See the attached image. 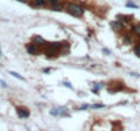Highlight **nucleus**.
I'll list each match as a JSON object with an SVG mask.
<instances>
[{
    "label": "nucleus",
    "mask_w": 140,
    "mask_h": 131,
    "mask_svg": "<svg viewBox=\"0 0 140 131\" xmlns=\"http://www.w3.org/2000/svg\"><path fill=\"white\" fill-rule=\"evenodd\" d=\"M50 8H52L53 11H63L64 5H63V3H60V4H56V5H52Z\"/></svg>",
    "instance_id": "obj_9"
},
{
    "label": "nucleus",
    "mask_w": 140,
    "mask_h": 131,
    "mask_svg": "<svg viewBox=\"0 0 140 131\" xmlns=\"http://www.w3.org/2000/svg\"><path fill=\"white\" fill-rule=\"evenodd\" d=\"M0 85H2L3 87H7V83H5L4 81H0Z\"/></svg>",
    "instance_id": "obj_22"
},
{
    "label": "nucleus",
    "mask_w": 140,
    "mask_h": 131,
    "mask_svg": "<svg viewBox=\"0 0 140 131\" xmlns=\"http://www.w3.org/2000/svg\"><path fill=\"white\" fill-rule=\"evenodd\" d=\"M42 73H45V74L50 73V68H44V70H42Z\"/></svg>",
    "instance_id": "obj_21"
},
{
    "label": "nucleus",
    "mask_w": 140,
    "mask_h": 131,
    "mask_svg": "<svg viewBox=\"0 0 140 131\" xmlns=\"http://www.w3.org/2000/svg\"><path fill=\"white\" fill-rule=\"evenodd\" d=\"M103 86H105V83H102V82H101V83H94V89H93V92H94V93H98V92H99V89H102Z\"/></svg>",
    "instance_id": "obj_8"
},
{
    "label": "nucleus",
    "mask_w": 140,
    "mask_h": 131,
    "mask_svg": "<svg viewBox=\"0 0 140 131\" xmlns=\"http://www.w3.org/2000/svg\"><path fill=\"white\" fill-rule=\"evenodd\" d=\"M90 108H105V104H94L90 105Z\"/></svg>",
    "instance_id": "obj_16"
},
{
    "label": "nucleus",
    "mask_w": 140,
    "mask_h": 131,
    "mask_svg": "<svg viewBox=\"0 0 140 131\" xmlns=\"http://www.w3.org/2000/svg\"><path fill=\"white\" fill-rule=\"evenodd\" d=\"M10 74L12 75V76H15V78H18V79H21V81H23L25 78H23V76L21 75V74H18V73H14V71H10Z\"/></svg>",
    "instance_id": "obj_13"
},
{
    "label": "nucleus",
    "mask_w": 140,
    "mask_h": 131,
    "mask_svg": "<svg viewBox=\"0 0 140 131\" xmlns=\"http://www.w3.org/2000/svg\"><path fill=\"white\" fill-rule=\"evenodd\" d=\"M0 55H2V51H0Z\"/></svg>",
    "instance_id": "obj_25"
},
{
    "label": "nucleus",
    "mask_w": 140,
    "mask_h": 131,
    "mask_svg": "<svg viewBox=\"0 0 140 131\" xmlns=\"http://www.w3.org/2000/svg\"><path fill=\"white\" fill-rule=\"evenodd\" d=\"M46 4V0H33L31 3H30V5L34 8H40V7H44V5Z\"/></svg>",
    "instance_id": "obj_5"
},
{
    "label": "nucleus",
    "mask_w": 140,
    "mask_h": 131,
    "mask_svg": "<svg viewBox=\"0 0 140 131\" xmlns=\"http://www.w3.org/2000/svg\"><path fill=\"white\" fill-rule=\"evenodd\" d=\"M124 43H125V44H131L132 41H131V38L128 37V35H124Z\"/></svg>",
    "instance_id": "obj_17"
},
{
    "label": "nucleus",
    "mask_w": 140,
    "mask_h": 131,
    "mask_svg": "<svg viewBox=\"0 0 140 131\" xmlns=\"http://www.w3.org/2000/svg\"><path fill=\"white\" fill-rule=\"evenodd\" d=\"M87 108H90V105L88 104H84V105H82L80 108H79V111H84V109H87Z\"/></svg>",
    "instance_id": "obj_19"
},
{
    "label": "nucleus",
    "mask_w": 140,
    "mask_h": 131,
    "mask_svg": "<svg viewBox=\"0 0 140 131\" xmlns=\"http://www.w3.org/2000/svg\"><path fill=\"white\" fill-rule=\"evenodd\" d=\"M16 114H18V116H19L21 119H26V117L30 116L29 109L27 108H23V106H18V108H16Z\"/></svg>",
    "instance_id": "obj_3"
},
{
    "label": "nucleus",
    "mask_w": 140,
    "mask_h": 131,
    "mask_svg": "<svg viewBox=\"0 0 140 131\" xmlns=\"http://www.w3.org/2000/svg\"><path fill=\"white\" fill-rule=\"evenodd\" d=\"M18 2H21V3H27L29 0H18Z\"/></svg>",
    "instance_id": "obj_24"
},
{
    "label": "nucleus",
    "mask_w": 140,
    "mask_h": 131,
    "mask_svg": "<svg viewBox=\"0 0 140 131\" xmlns=\"http://www.w3.org/2000/svg\"><path fill=\"white\" fill-rule=\"evenodd\" d=\"M110 26H112L113 30H116V32L123 30V27H124L123 22H120V21H112V22H110Z\"/></svg>",
    "instance_id": "obj_4"
},
{
    "label": "nucleus",
    "mask_w": 140,
    "mask_h": 131,
    "mask_svg": "<svg viewBox=\"0 0 140 131\" xmlns=\"http://www.w3.org/2000/svg\"><path fill=\"white\" fill-rule=\"evenodd\" d=\"M133 52H135V55L137 57H140V43H137L135 46H133Z\"/></svg>",
    "instance_id": "obj_10"
},
{
    "label": "nucleus",
    "mask_w": 140,
    "mask_h": 131,
    "mask_svg": "<svg viewBox=\"0 0 140 131\" xmlns=\"http://www.w3.org/2000/svg\"><path fill=\"white\" fill-rule=\"evenodd\" d=\"M133 32H135L136 35H139V37H140V25H137V26L133 27Z\"/></svg>",
    "instance_id": "obj_15"
},
{
    "label": "nucleus",
    "mask_w": 140,
    "mask_h": 131,
    "mask_svg": "<svg viewBox=\"0 0 140 131\" xmlns=\"http://www.w3.org/2000/svg\"><path fill=\"white\" fill-rule=\"evenodd\" d=\"M63 85H64V86H67L68 89H74V87H72V85H71V83H69V82H67V81H64V82H63Z\"/></svg>",
    "instance_id": "obj_18"
},
{
    "label": "nucleus",
    "mask_w": 140,
    "mask_h": 131,
    "mask_svg": "<svg viewBox=\"0 0 140 131\" xmlns=\"http://www.w3.org/2000/svg\"><path fill=\"white\" fill-rule=\"evenodd\" d=\"M33 43H34L35 45H40V46H42V45H46L45 40L42 38V37H40V35H34V37H33Z\"/></svg>",
    "instance_id": "obj_6"
},
{
    "label": "nucleus",
    "mask_w": 140,
    "mask_h": 131,
    "mask_svg": "<svg viewBox=\"0 0 140 131\" xmlns=\"http://www.w3.org/2000/svg\"><path fill=\"white\" fill-rule=\"evenodd\" d=\"M123 22H125V23H128V21H132V16H125V15H120L118 16Z\"/></svg>",
    "instance_id": "obj_12"
},
{
    "label": "nucleus",
    "mask_w": 140,
    "mask_h": 131,
    "mask_svg": "<svg viewBox=\"0 0 140 131\" xmlns=\"http://www.w3.org/2000/svg\"><path fill=\"white\" fill-rule=\"evenodd\" d=\"M102 52L105 53V55H112V51H109L107 48H103V49H102Z\"/></svg>",
    "instance_id": "obj_20"
},
{
    "label": "nucleus",
    "mask_w": 140,
    "mask_h": 131,
    "mask_svg": "<svg viewBox=\"0 0 140 131\" xmlns=\"http://www.w3.org/2000/svg\"><path fill=\"white\" fill-rule=\"evenodd\" d=\"M26 49H27V52L30 53V55H35V53H37V45L35 44H27Z\"/></svg>",
    "instance_id": "obj_7"
},
{
    "label": "nucleus",
    "mask_w": 140,
    "mask_h": 131,
    "mask_svg": "<svg viewBox=\"0 0 140 131\" xmlns=\"http://www.w3.org/2000/svg\"><path fill=\"white\" fill-rule=\"evenodd\" d=\"M60 3H61V0H46V4H49V7L56 5V4H60Z\"/></svg>",
    "instance_id": "obj_11"
},
{
    "label": "nucleus",
    "mask_w": 140,
    "mask_h": 131,
    "mask_svg": "<svg viewBox=\"0 0 140 131\" xmlns=\"http://www.w3.org/2000/svg\"><path fill=\"white\" fill-rule=\"evenodd\" d=\"M64 8H65V11L69 15L76 16V18H80L84 14L83 7H80V5H78V4H74V3H65L64 4Z\"/></svg>",
    "instance_id": "obj_1"
},
{
    "label": "nucleus",
    "mask_w": 140,
    "mask_h": 131,
    "mask_svg": "<svg viewBox=\"0 0 140 131\" xmlns=\"http://www.w3.org/2000/svg\"><path fill=\"white\" fill-rule=\"evenodd\" d=\"M50 115L53 116H69L68 114V109L65 108V106H60V108H52L50 109Z\"/></svg>",
    "instance_id": "obj_2"
},
{
    "label": "nucleus",
    "mask_w": 140,
    "mask_h": 131,
    "mask_svg": "<svg viewBox=\"0 0 140 131\" xmlns=\"http://www.w3.org/2000/svg\"><path fill=\"white\" fill-rule=\"evenodd\" d=\"M131 75L132 76H139V74H136V73H131Z\"/></svg>",
    "instance_id": "obj_23"
},
{
    "label": "nucleus",
    "mask_w": 140,
    "mask_h": 131,
    "mask_svg": "<svg viewBox=\"0 0 140 131\" xmlns=\"http://www.w3.org/2000/svg\"><path fill=\"white\" fill-rule=\"evenodd\" d=\"M126 7H131V8H139V5L135 4V3H132V2H128L126 3Z\"/></svg>",
    "instance_id": "obj_14"
}]
</instances>
